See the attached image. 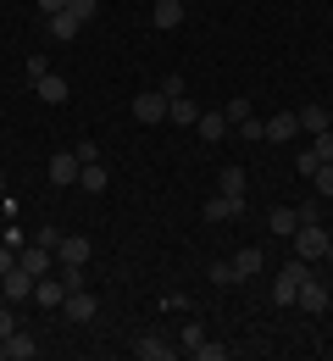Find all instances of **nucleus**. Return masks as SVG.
Masks as SVG:
<instances>
[{
  "label": "nucleus",
  "mask_w": 333,
  "mask_h": 361,
  "mask_svg": "<svg viewBox=\"0 0 333 361\" xmlns=\"http://www.w3.org/2000/svg\"><path fill=\"white\" fill-rule=\"evenodd\" d=\"M289 239H294V256H300V262H322V256H328V239H333V233H328L322 223H300Z\"/></svg>",
  "instance_id": "obj_1"
},
{
  "label": "nucleus",
  "mask_w": 333,
  "mask_h": 361,
  "mask_svg": "<svg viewBox=\"0 0 333 361\" xmlns=\"http://www.w3.org/2000/svg\"><path fill=\"white\" fill-rule=\"evenodd\" d=\"M294 306H300V312H311V317H322V312H333V289L317 278V272H306V278H300V289H294Z\"/></svg>",
  "instance_id": "obj_2"
},
{
  "label": "nucleus",
  "mask_w": 333,
  "mask_h": 361,
  "mask_svg": "<svg viewBox=\"0 0 333 361\" xmlns=\"http://www.w3.org/2000/svg\"><path fill=\"white\" fill-rule=\"evenodd\" d=\"M178 345H184V350H189L194 361H228V350H222L217 339H206V328H200V322H184Z\"/></svg>",
  "instance_id": "obj_3"
},
{
  "label": "nucleus",
  "mask_w": 333,
  "mask_h": 361,
  "mask_svg": "<svg viewBox=\"0 0 333 361\" xmlns=\"http://www.w3.org/2000/svg\"><path fill=\"white\" fill-rule=\"evenodd\" d=\"M34 283H39V278H34V272H28L23 262H17L11 272H0V300L23 306V300H34Z\"/></svg>",
  "instance_id": "obj_4"
},
{
  "label": "nucleus",
  "mask_w": 333,
  "mask_h": 361,
  "mask_svg": "<svg viewBox=\"0 0 333 361\" xmlns=\"http://www.w3.org/2000/svg\"><path fill=\"white\" fill-rule=\"evenodd\" d=\"M306 272H311V262H300V256H294V262L272 278V300H278V306H294V289H300V278H306Z\"/></svg>",
  "instance_id": "obj_5"
},
{
  "label": "nucleus",
  "mask_w": 333,
  "mask_h": 361,
  "mask_svg": "<svg viewBox=\"0 0 333 361\" xmlns=\"http://www.w3.org/2000/svg\"><path fill=\"white\" fill-rule=\"evenodd\" d=\"M167 106H172V100H167L161 90H139L134 94V117H139V123H167Z\"/></svg>",
  "instance_id": "obj_6"
},
{
  "label": "nucleus",
  "mask_w": 333,
  "mask_h": 361,
  "mask_svg": "<svg viewBox=\"0 0 333 361\" xmlns=\"http://www.w3.org/2000/svg\"><path fill=\"white\" fill-rule=\"evenodd\" d=\"M67 295H73V289L61 283V272H45V278L34 283V306H45V312H56V306H61Z\"/></svg>",
  "instance_id": "obj_7"
},
{
  "label": "nucleus",
  "mask_w": 333,
  "mask_h": 361,
  "mask_svg": "<svg viewBox=\"0 0 333 361\" xmlns=\"http://www.w3.org/2000/svg\"><path fill=\"white\" fill-rule=\"evenodd\" d=\"M89 262V239L84 233H61V245H56V267H84Z\"/></svg>",
  "instance_id": "obj_8"
},
{
  "label": "nucleus",
  "mask_w": 333,
  "mask_h": 361,
  "mask_svg": "<svg viewBox=\"0 0 333 361\" xmlns=\"http://www.w3.org/2000/svg\"><path fill=\"white\" fill-rule=\"evenodd\" d=\"M134 356H139V361H172V356H178V345L161 339V334H139V339H134Z\"/></svg>",
  "instance_id": "obj_9"
},
{
  "label": "nucleus",
  "mask_w": 333,
  "mask_h": 361,
  "mask_svg": "<svg viewBox=\"0 0 333 361\" xmlns=\"http://www.w3.org/2000/svg\"><path fill=\"white\" fill-rule=\"evenodd\" d=\"M261 139H272V145H289V139H300V117H294V111H278V117H267V123H261Z\"/></svg>",
  "instance_id": "obj_10"
},
{
  "label": "nucleus",
  "mask_w": 333,
  "mask_h": 361,
  "mask_svg": "<svg viewBox=\"0 0 333 361\" xmlns=\"http://www.w3.org/2000/svg\"><path fill=\"white\" fill-rule=\"evenodd\" d=\"M239 212H244V200H239V195H222V189L206 200V223H234Z\"/></svg>",
  "instance_id": "obj_11"
},
{
  "label": "nucleus",
  "mask_w": 333,
  "mask_h": 361,
  "mask_svg": "<svg viewBox=\"0 0 333 361\" xmlns=\"http://www.w3.org/2000/svg\"><path fill=\"white\" fill-rule=\"evenodd\" d=\"M78 167H84V161H78L73 150H56L45 173H50V183H61V189H67V183H78Z\"/></svg>",
  "instance_id": "obj_12"
},
{
  "label": "nucleus",
  "mask_w": 333,
  "mask_h": 361,
  "mask_svg": "<svg viewBox=\"0 0 333 361\" xmlns=\"http://www.w3.org/2000/svg\"><path fill=\"white\" fill-rule=\"evenodd\" d=\"M61 312L73 317V322H95V312H100V300L89 295V289H73L67 300H61Z\"/></svg>",
  "instance_id": "obj_13"
},
{
  "label": "nucleus",
  "mask_w": 333,
  "mask_h": 361,
  "mask_svg": "<svg viewBox=\"0 0 333 361\" xmlns=\"http://www.w3.org/2000/svg\"><path fill=\"white\" fill-rule=\"evenodd\" d=\"M17 262L34 272V278H45V272H56V250H45V245H23V250H17Z\"/></svg>",
  "instance_id": "obj_14"
},
{
  "label": "nucleus",
  "mask_w": 333,
  "mask_h": 361,
  "mask_svg": "<svg viewBox=\"0 0 333 361\" xmlns=\"http://www.w3.org/2000/svg\"><path fill=\"white\" fill-rule=\"evenodd\" d=\"M228 267H234V283H244V278H256V272L267 267V256H261V250L250 245V250H239V256L228 262Z\"/></svg>",
  "instance_id": "obj_15"
},
{
  "label": "nucleus",
  "mask_w": 333,
  "mask_h": 361,
  "mask_svg": "<svg viewBox=\"0 0 333 361\" xmlns=\"http://www.w3.org/2000/svg\"><path fill=\"white\" fill-rule=\"evenodd\" d=\"M150 23H156V28H178V23H184V0H156V6H150Z\"/></svg>",
  "instance_id": "obj_16"
},
{
  "label": "nucleus",
  "mask_w": 333,
  "mask_h": 361,
  "mask_svg": "<svg viewBox=\"0 0 333 361\" xmlns=\"http://www.w3.org/2000/svg\"><path fill=\"white\" fill-rule=\"evenodd\" d=\"M45 28H50V39H56V45H67V39H78V28H84V23H78V17H67V11H56V17H45Z\"/></svg>",
  "instance_id": "obj_17"
},
{
  "label": "nucleus",
  "mask_w": 333,
  "mask_h": 361,
  "mask_svg": "<svg viewBox=\"0 0 333 361\" xmlns=\"http://www.w3.org/2000/svg\"><path fill=\"white\" fill-rule=\"evenodd\" d=\"M106 183H111V173H106L100 161H84V167H78V189H89V195H106Z\"/></svg>",
  "instance_id": "obj_18"
},
{
  "label": "nucleus",
  "mask_w": 333,
  "mask_h": 361,
  "mask_svg": "<svg viewBox=\"0 0 333 361\" xmlns=\"http://www.w3.org/2000/svg\"><path fill=\"white\" fill-rule=\"evenodd\" d=\"M167 123H178V128H194V123H200V106H194L189 94H178V100L167 106Z\"/></svg>",
  "instance_id": "obj_19"
},
{
  "label": "nucleus",
  "mask_w": 333,
  "mask_h": 361,
  "mask_svg": "<svg viewBox=\"0 0 333 361\" xmlns=\"http://www.w3.org/2000/svg\"><path fill=\"white\" fill-rule=\"evenodd\" d=\"M194 128H200L206 145H217V139H228V117H222V111H200V123H194Z\"/></svg>",
  "instance_id": "obj_20"
},
{
  "label": "nucleus",
  "mask_w": 333,
  "mask_h": 361,
  "mask_svg": "<svg viewBox=\"0 0 333 361\" xmlns=\"http://www.w3.org/2000/svg\"><path fill=\"white\" fill-rule=\"evenodd\" d=\"M34 356H39V345H34V334H23V328H17V334L6 339V361H34Z\"/></svg>",
  "instance_id": "obj_21"
},
{
  "label": "nucleus",
  "mask_w": 333,
  "mask_h": 361,
  "mask_svg": "<svg viewBox=\"0 0 333 361\" xmlns=\"http://www.w3.org/2000/svg\"><path fill=\"white\" fill-rule=\"evenodd\" d=\"M34 94H39L45 106H61V100H67V78H56V73H45V78L34 84Z\"/></svg>",
  "instance_id": "obj_22"
},
{
  "label": "nucleus",
  "mask_w": 333,
  "mask_h": 361,
  "mask_svg": "<svg viewBox=\"0 0 333 361\" xmlns=\"http://www.w3.org/2000/svg\"><path fill=\"white\" fill-rule=\"evenodd\" d=\"M294 117H300V134H322L328 128V106H300Z\"/></svg>",
  "instance_id": "obj_23"
},
{
  "label": "nucleus",
  "mask_w": 333,
  "mask_h": 361,
  "mask_svg": "<svg viewBox=\"0 0 333 361\" xmlns=\"http://www.w3.org/2000/svg\"><path fill=\"white\" fill-rule=\"evenodd\" d=\"M267 228H272V233H294V228H300V212H294V206H272V217H267Z\"/></svg>",
  "instance_id": "obj_24"
},
{
  "label": "nucleus",
  "mask_w": 333,
  "mask_h": 361,
  "mask_svg": "<svg viewBox=\"0 0 333 361\" xmlns=\"http://www.w3.org/2000/svg\"><path fill=\"white\" fill-rule=\"evenodd\" d=\"M217 189H222V195H239V200H244V189H250V178H244L239 167H222V173H217Z\"/></svg>",
  "instance_id": "obj_25"
},
{
  "label": "nucleus",
  "mask_w": 333,
  "mask_h": 361,
  "mask_svg": "<svg viewBox=\"0 0 333 361\" xmlns=\"http://www.w3.org/2000/svg\"><path fill=\"white\" fill-rule=\"evenodd\" d=\"M222 117H228V128H239V123H250V100H244V94H234V100L222 106Z\"/></svg>",
  "instance_id": "obj_26"
},
{
  "label": "nucleus",
  "mask_w": 333,
  "mask_h": 361,
  "mask_svg": "<svg viewBox=\"0 0 333 361\" xmlns=\"http://www.w3.org/2000/svg\"><path fill=\"white\" fill-rule=\"evenodd\" d=\"M317 167H322V156L306 145V150H300V161H294V173H300V178H317Z\"/></svg>",
  "instance_id": "obj_27"
},
{
  "label": "nucleus",
  "mask_w": 333,
  "mask_h": 361,
  "mask_svg": "<svg viewBox=\"0 0 333 361\" xmlns=\"http://www.w3.org/2000/svg\"><path fill=\"white\" fill-rule=\"evenodd\" d=\"M100 11V0H67V17H78V23H89Z\"/></svg>",
  "instance_id": "obj_28"
},
{
  "label": "nucleus",
  "mask_w": 333,
  "mask_h": 361,
  "mask_svg": "<svg viewBox=\"0 0 333 361\" xmlns=\"http://www.w3.org/2000/svg\"><path fill=\"white\" fill-rule=\"evenodd\" d=\"M317 195H322V200H333V161H322V167H317Z\"/></svg>",
  "instance_id": "obj_29"
},
{
  "label": "nucleus",
  "mask_w": 333,
  "mask_h": 361,
  "mask_svg": "<svg viewBox=\"0 0 333 361\" xmlns=\"http://www.w3.org/2000/svg\"><path fill=\"white\" fill-rule=\"evenodd\" d=\"M311 150H317V156H322V161H333V128H322V134L311 139Z\"/></svg>",
  "instance_id": "obj_30"
},
{
  "label": "nucleus",
  "mask_w": 333,
  "mask_h": 361,
  "mask_svg": "<svg viewBox=\"0 0 333 361\" xmlns=\"http://www.w3.org/2000/svg\"><path fill=\"white\" fill-rule=\"evenodd\" d=\"M45 73H50V61H45V56H39V50H34V56H28V84H39Z\"/></svg>",
  "instance_id": "obj_31"
},
{
  "label": "nucleus",
  "mask_w": 333,
  "mask_h": 361,
  "mask_svg": "<svg viewBox=\"0 0 333 361\" xmlns=\"http://www.w3.org/2000/svg\"><path fill=\"white\" fill-rule=\"evenodd\" d=\"M11 334H17V312H11V300H6V306H0V339H11Z\"/></svg>",
  "instance_id": "obj_32"
},
{
  "label": "nucleus",
  "mask_w": 333,
  "mask_h": 361,
  "mask_svg": "<svg viewBox=\"0 0 333 361\" xmlns=\"http://www.w3.org/2000/svg\"><path fill=\"white\" fill-rule=\"evenodd\" d=\"M161 94H167V100H178V94H189V84H184L178 73H167V84H161Z\"/></svg>",
  "instance_id": "obj_33"
},
{
  "label": "nucleus",
  "mask_w": 333,
  "mask_h": 361,
  "mask_svg": "<svg viewBox=\"0 0 333 361\" xmlns=\"http://www.w3.org/2000/svg\"><path fill=\"white\" fill-rule=\"evenodd\" d=\"M73 156H78V161H100V145H95V139H78V150H73Z\"/></svg>",
  "instance_id": "obj_34"
},
{
  "label": "nucleus",
  "mask_w": 333,
  "mask_h": 361,
  "mask_svg": "<svg viewBox=\"0 0 333 361\" xmlns=\"http://www.w3.org/2000/svg\"><path fill=\"white\" fill-rule=\"evenodd\" d=\"M34 245H45V250H56V245H61V228H39V233H34Z\"/></svg>",
  "instance_id": "obj_35"
},
{
  "label": "nucleus",
  "mask_w": 333,
  "mask_h": 361,
  "mask_svg": "<svg viewBox=\"0 0 333 361\" xmlns=\"http://www.w3.org/2000/svg\"><path fill=\"white\" fill-rule=\"evenodd\" d=\"M206 272H211V283H234V267H228V262H211Z\"/></svg>",
  "instance_id": "obj_36"
},
{
  "label": "nucleus",
  "mask_w": 333,
  "mask_h": 361,
  "mask_svg": "<svg viewBox=\"0 0 333 361\" xmlns=\"http://www.w3.org/2000/svg\"><path fill=\"white\" fill-rule=\"evenodd\" d=\"M61 272V283H67V289H84V267H56Z\"/></svg>",
  "instance_id": "obj_37"
},
{
  "label": "nucleus",
  "mask_w": 333,
  "mask_h": 361,
  "mask_svg": "<svg viewBox=\"0 0 333 361\" xmlns=\"http://www.w3.org/2000/svg\"><path fill=\"white\" fill-rule=\"evenodd\" d=\"M39 6V17H56V11H67V0H34Z\"/></svg>",
  "instance_id": "obj_38"
},
{
  "label": "nucleus",
  "mask_w": 333,
  "mask_h": 361,
  "mask_svg": "<svg viewBox=\"0 0 333 361\" xmlns=\"http://www.w3.org/2000/svg\"><path fill=\"white\" fill-rule=\"evenodd\" d=\"M17 267V250H11V245H0V272H11Z\"/></svg>",
  "instance_id": "obj_39"
},
{
  "label": "nucleus",
  "mask_w": 333,
  "mask_h": 361,
  "mask_svg": "<svg viewBox=\"0 0 333 361\" xmlns=\"http://www.w3.org/2000/svg\"><path fill=\"white\" fill-rule=\"evenodd\" d=\"M322 262H333V239H328V256H322Z\"/></svg>",
  "instance_id": "obj_40"
},
{
  "label": "nucleus",
  "mask_w": 333,
  "mask_h": 361,
  "mask_svg": "<svg viewBox=\"0 0 333 361\" xmlns=\"http://www.w3.org/2000/svg\"><path fill=\"white\" fill-rule=\"evenodd\" d=\"M0 361H6V339H0Z\"/></svg>",
  "instance_id": "obj_41"
},
{
  "label": "nucleus",
  "mask_w": 333,
  "mask_h": 361,
  "mask_svg": "<svg viewBox=\"0 0 333 361\" xmlns=\"http://www.w3.org/2000/svg\"><path fill=\"white\" fill-rule=\"evenodd\" d=\"M322 356H328V361H333V345H328V350H322Z\"/></svg>",
  "instance_id": "obj_42"
},
{
  "label": "nucleus",
  "mask_w": 333,
  "mask_h": 361,
  "mask_svg": "<svg viewBox=\"0 0 333 361\" xmlns=\"http://www.w3.org/2000/svg\"><path fill=\"white\" fill-rule=\"evenodd\" d=\"M184 6H189V0H184Z\"/></svg>",
  "instance_id": "obj_43"
},
{
  "label": "nucleus",
  "mask_w": 333,
  "mask_h": 361,
  "mask_svg": "<svg viewBox=\"0 0 333 361\" xmlns=\"http://www.w3.org/2000/svg\"><path fill=\"white\" fill-rule=\"evenodd\" d=\"M0 183H6V178H0Z\"/></svg>",
  "instance_id": "obj_44"
}]
</instances>
